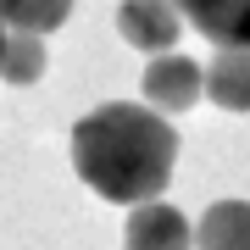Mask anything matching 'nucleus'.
<instances>
[{
    "label": "nucleus",
    "instance_id": "nucleus-6",
    "mask_svg": "<svg viewBox=\"0 0 250 250\" xmlns=\"http://www.w3.org/2000/svg\"><path fill=\"white\" fill-rule=\"evenodd\" d=\"M195 250H250V200H217L195 223Z\"/></svg>",
    "mask_w": 250,
    "mask_h": 250
},
{
    "label": "nucleus",
    "instance_id": "nucleus-2",
    "mask_svg": "<svg viewBox=\"0 0 250 250\" xmlns=\"http://www.w3.org/2000/svg\"><path fill=\"white\" fill-rule=\"evenodd\" d=\"M206 95V72L189 62V56H156L150 67H145V106L156 111H189L195 100Z\"/></svg>",
    "mask_w": 250,
    "mask_h": 250
},
{
    "label": "nucleus",
    "instance_id": "nucleus-3",
    "mask_svg": "<svg viewBox=\"0 0 250 250\" xmlns=\"http://www.w3.org/2000/svg\"><path fill=\"white\" fill-rule=\"evenodd\" d=\"M117 34L145 56H167V45H178V6L172 0H123Z\"/></svg>",
    "mask_w": 250,
    "mask_h": 250
},
{
    "label": "nucleus",
    "instance_id": "nucleus-9",
    "mask_svg": "<svg viewBox=\"0 0 250 250\" xmlns=\"http://www.w3.org/2000/svg\"><path fill=\"white\" fill-rule=\"evenodd\" d=\"M0 11H6L11 34H50V28L67 22L72 0H0Z\"/></svg>",
    "mask_w": 250,
    "mask_h": 250
},
{
    "label": "nucleus",
    "instance_id": "nucleus-8",
    "mask_svg": "<svg viewBox=\"0 0 250 250\" xmlns=\"http://www.w3.org/2000/svg\"><path fill=\"white\" fill-rule=\"evenodd\" d=\"M0 78L17 83V89L45 78V45H39V34H6V45H0Z\"/></svg>",
    "mask_w": 250,
    "mask_h": 250
},
{
    "label": "nucleus",
    "instance_id": "nucleus-10",
    "mask_svg": "<svg viewBox=\"0 0 250 250\" xmlns=\"http://www.w3.org/2000/svg\"><path fill=\"white\" fill-rule=\"evenodd\" d=\"M0 45H6V11H0Z\"/></svg>",
    "mask_w": 250,
    "mask_h": 250
},
{
    "label": "nucleus",
    "instance_id": "nucleus-4",
    "mask_svg": "<svg viewBox=\"0 0 250 250\" xmlns=\"http://www.w3.org/2000/svg\"><path fill=\"white\" fill-rule=\"evenodd\" d=\"M195 245V228L184 223V211L161 200H145L128 211V228H123V250H189Z\"/></svg>",
    "mask_w": 250,
    "mask_h": 250
},
{
    "label": "nucleus",
    "instance_id": "nucleus-1",
    "mask_svg": "<svg viewBox=\"0 0 250 250\" xmlns=\"http://www.w3.org/2000/svg\"><path fill=\"white\" fill-rule=\"evenodd\" d=\"M172 161H178V134L156 106L134 100H111L95 106L72 128V167L78 178L111 206H145L172 184Z\"/></svg>",
    "mask_w": 250,
    "mask_h": 250
},
{
    "label": "nucleus",
    "instance_id": "nucleus-7",
    "mask_svg": "<svg viewBox=\"0 0 250 250\" xmlns=\"http://www.w3.org/2000/svg\"><path fill=\"white\" fill-rule=\"evenodd\" d=\"M206 95L223 111H250V50H217L206 67Z\"/></svg>",
    "mask_w": 250,
    "mask_h": 250
},
{
    "label": "nucleus",
    "instance_id": "nucleus-5",
    "mask_svg": "<svg viewBox=\"0 0 250 250\" xmlns=\"http://www.w3.org/2000/svg\"><path fill=\"white\" fill-rule=\"evenodd\" d=\"M217 50H250V0H172Z\"/></svg>",
    "mask_w": 250,
    "mask_h": 250
}]
</instances>
